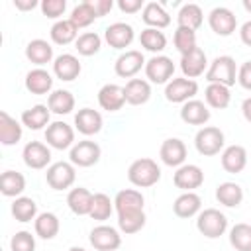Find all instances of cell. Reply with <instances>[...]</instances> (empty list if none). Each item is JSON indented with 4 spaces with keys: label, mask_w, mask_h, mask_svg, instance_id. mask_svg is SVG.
<instances>
[{
    "label": "cell",
    "mask_w": 251,
    "mask_h": 251,
    "mask_svg": "<svg viewBox=\"0 0 251 251\" xmlns=\"http://www.w3.org/2000/svg\"><path fill=\"white\" fill-rule=\"evenodd\" d=\"M222 167L226 173L237 175L247 167V151L243 145H227L222 151Z\"/></svg>",
    "instance_id": "23"
},
{
    "label": "cell",
    "mask_w": 251,
    "mask_h": 251,
    "mask_svg": "<svg viewBox=\"0 0 251 251\" xmlns=\"http://www.w3.org/2000/svg\"><path fill=\"white\" fill-rule=\"evenodd\" d=\"M45 180L53 190H67L76 180V169L69 161H57L47 167Z\"/></svg>",
    "instance_id": "5"
},
{
    "label": "cell",
    "mask_w": 251,
    "mask_h": 251,
    "mask_svg": "<svg viewBox=\"0 0 251 251\" xmlns=\"http://www.w3.org/2000/svg\"><path fill=\"white\" fill-rule=\"evenodd\" d=\"M159 157L167 167H182L186 161V145L178 137H169L161 143Z\"/></svg>",
    "instance_id": "16"
},
{
    "label": "cell",
    "mask_w": 251,
    "mask_h": 251,
    "mask_svg": "<svg viewBox=\"0 0 251 251\" xmlns=\"http://www.w3.org/2000/svg\"><path fill=\"white\" fill-rule=\"evenodd\" d=\"M180 71L186 78H198L200 75H204L208 71V59L206 53L200 47H194L192 51H188L186 55H180Z\"/></svg>",
    "instance_id": "17"
},
{
    "label": "cell",
    "mask_w": 251,
    "mask_h": 251,
    "mask_svg": "<svg viewBox=\"0 0 251 251\" xmlns=\"http://www.w3.org/2000/svg\"><path fill=\"white\" fill-rule=\"evenodd\" d=\"M12 216H14L18 222H22V224L35 220V218L39 216V214H37V204H35V200L29 198V196H18V198L12 202Z\"/></svg>",
    "instance_id": "40"
},
{
    "label": "cell",
    "mask_w": 251,
    "mask_h": 251,
    "mask_svg": "<svg viewBox=\"0 0 251 251\" xmlns=\"http://www.w3.org/2000/svg\"><path fill=\"white\" fill-rule=\"evenodd\" d=\"M47 106H49V110L53 114L67 116V114H71L75 110V96L69 90H63V88L53 90L49 94V98H47Z\"/></svg>",
    "instance_id": "37"
},
{
    "label": "cell",
    "mask_w": 251,
    "mask_h": 251,
    "mask_svg": "<svg viewBox=\"0 0 251 251\" xmlns=\"http://www.w3.org/2000/svg\"><path fill=\"white\" fill-rule=\"evenodd\" d=\"M141 20L147 27H153V29H163L171 24L169 12L159 2H147L145 8L141 10Z\"/></svg>",
    "instance_id": "24"
},
{
    "label": "cell",
    "mask_w": 251,
    "mask_h": 251,
    "mask_svg": "<svg viewBox=\"0 0 251 251\" xmlns=\"http://www.w3.org/2000/svg\"><path fill=\"white\" fill-rule=\"evenodd\" d=\"M25 88H27V92L37 94V96L39 94H49L51 88H53V76L41 67L31 69L25 75Z\"/></svg>",
    "instance_id": "26"
},
{
    "label": "cell",
    "mask_w": 251,
    "mask_h": 251,
    "mask_svg": "<svg viewBox=\"0 0 251 251\" xmlns=\"http://www.w3.org/2000/svg\"><path fill=\"white\" fill-rule=\"evenodd\" d=\"M10 249L12 251H35V237L25 229L16 231L10 239Z\"/></svg>",
    "instance_id": "47"
},
{
    "label": "cell",
    "mask_w": 251,
    "mask_h": 251,
    "mask_svg": "<svg viewBox=\"0 0 251 251\" xmlns=\"http://www.w3.org/2000/svg\"><path fill=\"white\" fill-rule=\"evenodd\" d=\"M224 145H226V135L220 127H214V126L200 127L194 137V147L204 157L218 155L220 151H224Z\"/></svg>",
    "instance_id": "4"
},
{
    "label": "cell",
    "mask_w": 251,
    "mask_h": 251,
    "mask_svg": "<svg viewBox=\"0 0 251 251\" xmlns=\"http://www.w3.org/2000/svg\"><path fill=\"white\" fill-rule=\"evenodd\" d=\"M180 120L188 126H206L210 120V110L202 100H188L180 108Z\"/></svg>",
    "instance_id": "22"
},
{
    "label": "cell",
    "mask_w": 251,
    "mask_h": 251,
    "mask_svg": "<svg viewBox=\"0 0 251 251\" xmlns=\"http://www.w3.org/2000/svg\"><path fill=\"white\" fill-rule=\"evenodd\" d=\"M127 180L137 188H149L161 180V167L149 157L135 159L127 169Z\"/></svg>",
    "instance_id": "1"
},
{
    "label": "cell",
    "mask_w": 251,
    "mask_h": 251,
    "mask_svg": "<svg viewBox=\"0 0 251 251\" xmlns=\"http://www.w3.org/2000/svg\"><path fill=\"white\" fill-rule=\"evenodd\" d=\"M39 6H41L43 16H47L51 20L61 18L65 14V10H67V2L65 0H43Z\"/></svg>",
    "instance_id": "48"
},
{
    "label": "cell",
    "mask_w": 251,
    "mask_h": 251,
    "mask_svg": "<svg viewBox=\"0 0 251 251\" xmlns=\"http://www.w3.org/2000/svg\"><path fill=\"white\" fill-rule=\"evenodd\" d=\"M204 98H206V104L210 108H216V110H224L229 106L231 102V94H229V88L224 86V84H216V82H210L204 90Z\"/></svg>",
    "instance_id": "39"
},
{
    "label": "cell",
    "mask_w": 251,
    "mask_h": 251,
    "mask_svg": "<svg viewBox=\"0 0 251 251\" xmlns=\"http://www.w3.org/2000/svg\"><path fill=\"white\" fill-rule=\"evenodd\" d=\"M126 102L131 106H141L151 98V84L145 78H131L124 86Z\"/></svg>",
    "instance_id": "25"
},
{
    "label": "cell",
    "mask_w": 251,
    "mask_h": 251,
    "mask_svg": "<svg viewBox=\"0 0 251 251\" xmlns=\"http://www.w3.org/2000/svg\"><path fill=\"white\" fill-rule=\"evenodd\" d=\"M98 104H100V108L106 110V112H118V110H122L124 104H126L124 86L114 84V82L104 84V86L98 90Z\"/></svg>",
    "instance_id": "18"
},
{
    "label": "cell",
    "mask_w": 251,
    "mask_h": 251,
    "mask_svg": "<svg viewBox=\"0 0 251 251\" xmlns=\"http://www.w3.org/2000/svg\"><path fill=\"white\" fill-rule=\"evenodd\" d=\"M96 18H98V16H96V12H94L90 0H84V2H80L78 6H75L73 12H71V16H69V20L76 25V29L88 27Z\"/></svg>",
    "instance_id": "45"
},
{
    "label": "cell",
    "mask_w": 251,
    "mask_h": 251,
    "mask_svg": "<svg viewBox=\"0 0 251 251\" xmlns=\"http://www.w3.org/2000/svg\"><path fill=\"white\" fill-rule=\"evenodd\" d=\"M90 4H92V8H94V12H96L98 18L106 16L114 8V2L112 0H90Z\"/></svg>",
    "instance_id": "51"
},
{
    "label": "cell",
    "mask_w": 251,
    "mask_h": 251,
    "mask_svg": "<svg viewBox=\"0 0 251 251\" xmlns=\"http://www.w3.org/2000/svg\"><path fill=\"white\" fill-rule=\"evenodd\" d=\"M237 82H239L245 90H251V61H245V63L237 69Z\"/></svg>",
    "instance_id": "49"
},
{
    "label": "cell",
    "mask_w": 251,
    "mask_h": 251,
    "mask_svg": "<svg viewBox=\"0 0 251 251\" xmlns=\"http://www.w3.org/2000/svg\"><path fill=\"white\" fill-rule=\"evenodd\" d=\"M243 8H245V10L251 14V0H243Z\"/></svg>",
    "instance_id": "55"
},
{
    "label": "cell",
    "mask_w": 251,
    "mask_h": 251,
    "mask_svg": "<svg viewBox=\"0 0 251 251\" xmlns=\"http://www.w3.org/2000/svg\"><path fill=\"white\" fill-rule=\"evenodd\" d=\"M173 212L178 218H192L202 212V198L196 192H182L173 202Z\"/></svg>",
    "instance_id": "28"
},
{
    "label": "cell",
    "mask_w": 251,
    "mask_h": 251,
    "mask_svg": "<svg viewBox=\"0 0 251 251\" xmlns=\"http://www.w3.org/2000/svg\"><path fill=\"white\" fill-rule=\"evenodd\" d=\"M173 43L176 47V51L180 55H186L188 51H192L196 45V31L194 29H188V27H176L175 29V35H173Z\"/></svg>",
    "instance_id": "46"
},
{
    "label": "cell",
    "mask_w": 251,
    "mask_h": 251,
    "mask_svg": "<svg viewBox=\"0 0 251 251\" xmlns=\"http://www.w3.org/2000/svg\"><path fill=\"white\" fill-rule=\"evenodd\" d=\"M22 124L8 112H0V143L10 147L22 139Z\"/></svg>",
    "instance_id": "30"
},
{
    "label": "cell",
    "mask_w": 251,
    "mask_h": 251,
    "mask_svg": "<svg viewBox=\"0 0 251 251\" xmlns=\"http://www.w3.org/2000/svg\"><path fill=\"white\" fill-rule=\"evenodd\" d=\"M49 35H51L53 43H57V45H69V43H73V41L78 39V29H76V25L71 20H57L51 25Z\"/></svg>",
    "instance_id": "36"
},
{
    "label": "cell",
    "mask_w": 251,
    "mask_h": 251,
    "mask_svg": "<svg viewBox=\"0 0 251 251\" xmlns=\"http://www.w3.org/2000/svg\"><path fill=\"white\" fill-rule=\"evenodd\" d=\"M80 71H82L80 61L75 55H71V53H63V55L55 57V61H53V73H55V76L61 78V80H65V82L75 80L80 75Z\"/></svg>",
    "instance_id": "21"
},
{
    "label": "cell",
    "mask_w": 251,
    "mask_h": 251,
    "mask_svg": "<svg viewBox=\"0 0 251 251\" xmlns=\"http://www.w3.org/2000/svg\"><path fill=\"white\" fill-rule=\"evenodd\" d=\"M239 37H241V43H245L247 47H251V20L245 22L239 27Z\"/></svg>",
    "instance_id": "52"
},
{
    "label": "cell",
    "mask_w": 251,
    "mask_h": 251,
    "mask_svg": "<svg viewBox=\"0 0 251 251\" xmlns=\"http://www.w3.org/2000/svg\"><path fill=\"white\" fill-rule=\"evenodd\" d=\"M229 243L235 251H251V224H235L229 229Z\"/></svg>",
    "instance_id": "42"
},
{
    "label": "cell",
    "mask_w": 251,
    "mask_h": 251,
    "mask_svg": "<svg viewBox=\"0 0 251 251\" xmlns=\"http://www.w3.org/2000/svg\"><path fill=\"white\" fill-rule=\"evenodd\" d=\"M173 182L176 188H180L182 192H194V188L202 186L204 182V171L198 165H182L175 171L173 175Z\"/></svg>",
    "instance_id": "12"
},
{
    "label": "cell",
    "mask_w": 251,
    "mask_h": 251,
    "mask_svg": "<svg viewBox=\"0 0 251 251\" xmlns=\"http://www.w3.org/2000/svg\"><path fill=\"white\" fill-rule=\"evenodd\" d=\"M14 6L22 12H27V10H33L37 6V0H14Z\"/></svg>",
    "instance_id": "53"
},
{
    "label": "cell",
    "mask_w": 251,
    "mask_h": 251,
    "mask_svg": "<svg viewBox=\"0 0 251 251\" xmlns=\"http://www.w3.org/2000/svg\"><path fill=\"white\" fill-rule=\"evenodd\" d=\"M102 47V39L96 31H84L78 35V39L75 41V49L78 51V55L82 57H92L100 51Z\"/></svg>",
    "instance_id": "43"
},
{
    "label": "cell",
    "mask_w": 251,
    "mask_h": 251,
    "mask_svg": "<svg viewBox=\"0 0 251 251\" xmlns=\"http://www.w3.org/2000/svg\"><path fill=\"white\" fill-rule=\"evenodd\" d=\"M145 198L139 190L135 188H124L116 194L114 198V208L116 212H127V210H143Z\"/></svg>",
    "instance_id": "34"
},
{
    "label": "cell",
    "mask_w": 251,
    "mask_h": 251,
    "mask_svg": "<svg viewBox=\"0 0 251 251\" xmlns=\"http://www.w3.org/2000/svg\"><path fill=\"white\" fill-rule=\"evenodd\" d=\"M33 227H35V235L41 239H53L59 229H61V222L53 212H41L35 220H33Z\"/></svg>",
    "instance_id": "35"
},
{
    "label": "cell",
    "mask_w": 251,
    "mask_h": 251,
    "mask_svg": "<svg viewBox=\"0 0 251 251\" xmlns=\"http://www.w3.org/2000/svg\"><path fill=\"white\" fill-rule=\"evenodd\" d=\"M92 200H94V194L84 186L71 188L67 194V206L75 216H88L92 210Z\"/></svg>",
    "instance_id": "20"
},
{
    "label": "cell",
    "mask_w": 251,
    "mask_h": 251,
    "mask_svg": "<svg viewBox=\"0 0 251 251\" xmlns=\"http://www.w3.org/2000/svg\"><path fill=\"white\" fill-rule=\"evenodd\" d=\"M241 114H243V118L251 124V96L243 100V104H241Z\"/></svg>",
    "instance_id": "54"
},
{
    "label": "cell",
    "mask_w": 251,
    "mask_h": 251,
    "mask_svg": "<svg viewBox=\"0 0 251 251\" xmlns=\"http://www.w3.org/2000/svg\"><path fill=\"white\" fill-rule=\"evenodd\" d=\"M25 57L29 63H33L37 67H43L51 61H55L53 59V47L45 39H31L25 45Z\"/></svg>",
    "instance_id": "29"
},
{
    "label": "cell",
    "mask_w": 251,
    "mask_h": 251,
    "mask_svg": "<svg viewBox=\"0 0 251 251\" xmlns=\"http://www.w3.org/2000/svg\"><path fill=\"white\" fill-rule=\"evenodd\" d=\"M139 43L143 49L151 51V53H161L165 47H167V37L161 29H153V27H145L141 33H139Z\"/></svg>",
    "instance_id": "41"
},
{
    "label": "cell",
    "mask_w": 251,
    "mask_h": 251,
    "mask_svg": "<svg viewBox=\"0 0 251 251\" xmlns=\"http://www.w3.org/2000/svg\"><path fill=\"white\" fill-rule=\"evenodd\" d=\"M133 37H135V31L126 22H114L104 31V39H106V43L112 49H126V47H129Z\"/></svg>",
    "instance_id": "15"
},
{
    "label": "cell",
    "mask_w": 251,
    "mask_h": 251,
    "mask_svg": "<svg viewBox=\"0 0 251 251\" xmlns=\"http://www.w3.org/2000/svg\"><path fill=\"white\" fill-rule=\"evenodd\" d=\"M208 24H210L212 31L216 35H222V37L231 35L237 27V20H235L233 12L229 8H224V6H218L208 14Z\"/></svg>",
    "instance_id": "13"
},
{
    "label": "cell",
    "mask_w": 251,
    "mask_h": 251,
    "mask_svg": "<svg viewBox=\"0 0 251 251\" xmlns=\"http://www.w3.org/2000/svg\"><path fill=\"white\" fill-rule=\"evenodd\" d=\"M206 80H208V84L210 82H216V84H224L227 88L231 84H235V80H237V65H235V59L229 57V55L216 57L208 65Z\"/></svg>",
    "instance_id": "2"
},
{
    "label": "cell",
    "mask_w": 251,
    "mask_h": 251,
    "mask_svg": "<svg viewBox=\"0 0 251 251\" xmlns=\"http://www.w3.org/2000/svg\"><path fill=\"white\" fill-rule=\"evenodd\" d=\"M88 241L96 251H116L122 245V235L116 227L100 224L90 231Z\"/></svg>",
    "instance_id": "9"
},
{
    "label": "cell",
    "mask_w": 251,
    "mask_h": 251,
    "mask_svg": "<svg viewBox=\"0 0 251 251\" xmlns=\"http://www.w3.org/2000/svg\"><path fill=\"white\" fill-rule=\"evenodd\" d=\"M22 157L29 169L41 171V169H47L51 163V149H49V145H45L41 141H29V143H25Z\"/></svg>",
    "instance_id": "14"
},
{
    "label": "cell",
    "mask_w": 251,
    "mask_h": 251,
    "mask_svg": "<svg viewBox=\"0 0 251 251\" xmlns=\"http://www.w3.org/2000/svg\"><path fill=\"white\" fill-rule=\"evenodd\" d=\"M100 155H102V149L96 141H90V139H82V141H76L73 147H71V153H69V159L75 167H92L100 161Z\"/></svg>",
    "instance_id": "7"
},
{
    "label": "cell",
    "mask_w": 251,
    "mask_h": 251,
    "mask_svg": "<svg viewBox=\"0 0 251 251\" xmlns=\"http://www.w3.org/2000/svg\"><path fill=\"white\" fill-rule=\"evenodd\" d=\"M173 73H175V63L167 55H155V57H151L145 63V76L153 84H167V82H171L175 78Z\"/></svg>",
    "instance_id": "6"
},
{
    "label": "cell",
    "mask_w": 251,
    "mask_h": 251,
    "mask_svg": "<svg viewBox=\"0 0 251 251\" xmlns=\"http://www.w3.org/2000/svg\"><path fill=\"white\" fill-rule=\"evenodd\" d=\"M196 229L208 239H218L227 231V218L218 208H206L196 218Z\"/></svg>",
    "instance_id": "3"
},
{
    "label": "cell",
    "mask_w": 251,
    "mask_h": 251,
    "mask_svg": "<svg viewBox=\"0 0 251 251\" xmlns=\"http://www.w3.org/2000/svg\"><path fill=\"white\" fill-rule=\"evenodd\" d=\"M45 141L53 149H69L75 145V129L67 122H53L45 127Z\"/></svg>",
    "instance_id": "10"
},
{
    "label": "cell",
    "mask_w": 251,
    "mask_h": 251,
    "mask_svg": "<svg viewBox=\"0 0 251 251\" xmlns=\"http://www.w3.org/2000/svg\"><path fill=\"white\" fill-rule=\"evenodd\" d=\"M145 212L143 210H127V212H118V227L126 235H133L143 229L145 226Z\"/></svg>",
    "instance_id": "33"
},
{
    "label": "cell",
    "mask_w": 251,
    "mask_h": 251,
    "mask_svg": "<svg viewBox=\"0 0 251 251\" xmlns=\"http://www.w3.org/2000/svg\"><path fill=\"white\" fill-rule=\"evenodd\" d=\"M176 22H178L180 27H188V29H194L196 31L202 25V22H204L202 8L198 4H192V2L182 4L180 10H178V14H176Z\"/></svg>",
    "instance_id": "38"
},
{
    "label": "cell",
    "mask_w": 251,
    "mask_h": 251,
    "mask_svg": "<svg viewBox=\"0 0 251 251\" xmlns=\"http://www.w3.org/2000/svg\"><path fill=\"white\" fill-rule=\"evenodd\" d=\"M49 120H51V110L45 104H35V106H31V108L22 112V124L25 127L33 129V131L47 127Z\"/></svg>",
    "instance_id": "27"
},
{
    "label": "cell",
    "mask_w": 251,
    "mask_h": 251,
    "mask_svg": "<svg viewBox=\"0 0 251 251\" xmlns=\"http://www.w3.org/2000/svg\"><path fill=\"white\" fill-rule=\"evenodd\" d=\"M118 8L124 14H135V12L143 10L145 4H143V0H118Z\"/></svg>",
    "instance_id": "50"
},
{
    "label": "cell",
    "mask_w": 251,
    "mask_h": 251,
    "mask_svg": "<svg viewBox=\"0 0 251 251\" xmlns=\"http://www.w3.org/2000/svg\"><path fill=\"white\" fill-rule=\"evenodd\" d=\"M25 190V176L18 171H4L0 176V192L8 198H18Z\"/></svg>",
    "instance_id": "32"
},
{
    "label": "cell",
    "mask_w": 251,
    "mask_h": 251,
    "mask_svg": "<svg viewBox=\"0 0 251 251\" xmlns=\"http://www.w3.org/2000/svg\"><path fill=\"white\" fill-rule=\"evenodd\" d=\"M216 200H218L222 206L237 208V206L243 202V188H241L237 182H231V180L220 182L218 188H216Z\"/></svg>",
    "instance_id": "31"
},
{
    "label": "cell",
    "mask_w": 251,
    "mask_h": 251,
    "mask_svg": "<svg viewBox=\"0 0 251 251\" xmlns=\"http://www.w3.org/2000/svg\"><path fill=\"white\" fill-rule=\"evenodd\" d=\"M145 57H143V53L141 51H137V49H129V51H124L118 59H116V63H114V71H116V75L118 76H122V78H133L141 69H145Z\"/></svg>",
    "instance_id": "11"
},
{
    "label": "cell",
    "mask_w": 251,
    "mask_h": 251,
    "mask_svg": "<svg viewBox=\"0 0 251 251\" xmlns=\"http://www.w3.org/2000/svg\"><path fill=\"white\" fill-rule=\"evenodd\" d=\"M114 210H116L114 208V200H110V196L104 194V192H96L94 200H92V210H90L88 216L92 220H96V222H106L112 216Z\"/></svg>",
    "instance_id": "44"
},
{
    "label": "cell",
    "mask_w": 251,
    "mask_h": 251,
    "mask_svg": "<svg viewBox=\"0 0 251 251\" xmlns=\"http://www.w3.org/2000/svg\"><path fill=\"white\" fill-rule=\"evenodd\" d=\"M102 114L98 110H92V108H80L76 114H75V127L78 129V133L82 135H96L100 129H102Z\"/></svg>",
    "instance_id": "19"
},
{
    "label": "cell",
    "mask_w": 251,
    "mask_h": 251,
    "mask_svg": "<svg viewBox=\"0 0 251 251\" xmlns=\"http://www.w3.org/2000/svg\"><path fill=\"white\" fill-rule=\"evenodd\" d=\"M198 92V82L186 76L180 78H173L171 82L165 84V98L173 104H184L188 100H192Z\"/></svg>",
    "instance_id": "8"
},
{
    "label": "cell",
    "mask_w": 251,
    "mask_h": 251,
    "mask_svg": "<svg viewBox=\"0 0 251 251\" xmlns=\"http://www.w3.org/2000/svg\"><path fill=\"white\" fill-rule=\"evenodd\" d=\"M69 251H86V249H84V247H76V245H75V247H71Z\"/></svg>",
    "instance_id": "56"
}]
</instances>
